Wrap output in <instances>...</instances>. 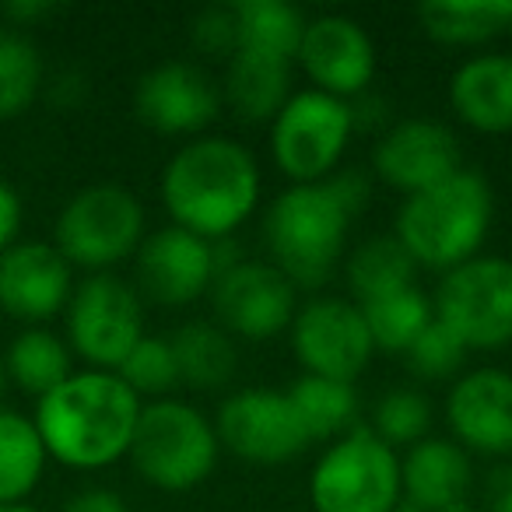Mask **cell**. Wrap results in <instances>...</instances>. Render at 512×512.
Listing matches in <instances>:
<instances>
[{
    "label": "cell",
    "instance_id": "cell-39",
    "mask_svg": "<svg viewBox=\"0 0 512 512\" xmlns=\"http://www.w3.org/2000/svg\"><path fill=\"white\" fill-rule=\"evenodd\" d=\"M351 106V123H355V134H372V127H379V134L386 130V102L376 99L372 92L358 95Z\"/></svg>",
    "mask_w": 512,
    "mask_h": 512
},
{
    "label": "cell",
    "instance_id": "cell-18",
    "mask_svg": "<svg viewBox=\"0 0 512 512\" xmlns=\"http://www.w3.org/2000/svg\"><path fill=\"white\" fill-rule=\"evenodd\" d=\"M137 295L151 306L179 309L193 306L211 292L218 278L214 242L197 239L176 225L155 228L144 235L141 249L134 256Z\"/></svg>",
    "mask_w": 512,
    "mask_h": 512
},
{
    "label": "cell",
    "instance_id": "cell-27",
    "mask_svg": "<svg viewBox=\"0 0 512 512\" xmlns=\"http://www.w3.org/2000/svg\"><path fill=\"white\" fill-rule=\"evenodd\" d=\"M46 446L29 414L0 407V505H25L46 474Z\"/></svg>",
    "mask_w": 512,
    "mask_h": 512
},
{
    "label": "cell",
    "instance_id": "cell-29",
    "mask_svg": "<svg viewBox=\"0 0 512 512\" xmlns=\"http://www.w3.org/2000/svg\"><path fill=\"white\" fill-rule=\"evenodd\" d=\"M235 18H239V50L295 64L306 29V15L299 8L285 0H235Z\"/></svg>",
    "mask_w": 512,
    "mask_h": 512
},
{
    "label": "cell",
    "instance_id": "cell-6",
    "mask_svg": "<svg viewBox=\"0 0 512 512\" xmlns=\"http://www.w3.org/2000/svg\"><path fill=\"white\" fill-rule=\"evenodd\" d=\"M144 235V207L134 190L120 183H92L60 207L53 246L74 271L113 274V267L134 260Z\"/></svg>",
    "mask_w": 512,
    "mask_h": 512
},
{
    "label": "cell",
    "instance_id": "cell-40",
    "mask_svg": "<svg viewBox=\"0 0 512 512\" xmlns=\"http://www.w3.org/2000/svg\"><path fill=\"white\" fill-rule=\"evenodd\" d=\"M85 92H88L85 78H81V74H74V71H64L57 78V85L50 88V99L57 102L60 109H74L81 99H85Z\"/></svg>",
    "mask_w": 512,
    "mask_h": 512
},
{
    "label": "cell",
    "instance_id": "cell-33",
    "mask_svg": "<svg viewBox=\"0 0 512 512\" xmlns=\"http://www.w3.org/2000/svg\"><path fill=\"white\" fill-rule=\"evenodd\" d=\"M116 376H120L141 400H165L179 386V365H176V355H172L169 337L144 334L141 341L134 344V351L123 358Z\"/></svg>",
    "mask_w": 512,
    "mask_h": 512
},
{
    "label": "cell",
    "instance_id": "cell-19",
    "mask_svg": "<svg viewBox=\"0 0 512 512\" xmlns=\"http://www.w3.org/2000/svg\"><path fill=\"white\" fill-rule=\"evenodd\" d=\"M74 285V267L53 242L18 239L0 253V309L25 327H46L64 316Z\"/></svg>",
    "mask_w": 512,
    "mask_h": 512
},
{
    "label": "cell",
    "instance_id": "cell-38",
    "mask_svg": "<svg viewBox=\"0 0 512 512\" xmlns=\"http://www.w3.org/2000/svg\"><path fill=\"white\" fill-rule=\"evenodd\" d=\"M60 512H130L127 498L113 488H81L64 502Z\"/></svg>",
    "mask_w": 512,
    "mask_h": 512
},
{
    "label": "cell",
    "instance_id": "cell-11",
    "mask_svg": "<svg viewBox=\"0 0 512 512\" xmlns=\"http://www.w3.org/2000/svg\"><path fill=\"white\" fill-rule=\"evenodd\" d=\"M211 421L221 449L253 467L299 460L313 446L288 393L274 386H246L228 393Z\"/></svg>",
    "mask_w": 512,
    "mask_h": 512
},
{
    "label": "cell",
    "instance_id": "cell-42",
    "mask_svg": "<svg viewBox=\"0 0 512 512\" xmlns=\"http://www.w3.org/2000/svg\"><path fill=\"white\" fill-rule=\"evenodd\" d=\"M8 369H4V351H0V407H4V393H8Z\"/></svg>",
    "mask_w": 512,
    "mask_h": 512
},
{
    "label": "cell",
    "instance_id": "cell-17",
    "mask_svg": "<svg viewBox=\"0 0 512 512\" xmlns=\"http://www.w3.org/2000/svg\"><path fill=\"white\" fill-rule=\"evenodd\" d=\"M134 113L162 137H204L221 113V85L190 60H165L134 88Z\"/></svg>",
    "mask_w": 512,
    "mask_h": 512
},
{
    "label": "cell",
    "instance_id": "cell-15",
    "mask_svg": "<svg viewBox=\"0 0 512 512\" xmlns=\"http://www.w3.org/2000/svg\"><path fill=\"white\" fill-rule=\"evenodd\" d=\"M449 439L470 456L512 460V372L484 365L463 369L442 404Z\"/></svg>",
    "mask_w": 512,
    "mask_h": 512
},
{
    "label": "cell",
    "instance_id": "cell-32",
    "mask_svg": "<svg viewBox=\"0 0 512 512\" xmlns=\"http://www.w3.org/2000/svg\"><path fill=\"white\" fill-rule=\"evenodd\" d=\"M432 400L414 386H393L376 400L369 432L390 449H411L432 435Z\"/></svg>",
    "mask_w": 512,
    "mask_h": 512
},
{
    "label": "cell",
    "instance_id": "cell-2",
    "mask_svg": "<svg viewBox=\"0 0 512 512\" xmlns=\"http://www.w3.org/2000/svg\"><path fill=\"white\" fill-rule=\"evenodd\" d=\"M162 204L176 228L225 242L260 207V165L253 151L221 134L186 141L162 169Z\"/></svg>",
    "mask_w": 512,
    "mask_h": 512
},
{
    "label": "cell",
    "instance_id": "cell-23",
    "mask_svg": "<svg viewBox=\"0 0 512 512\" xmlns=\"http://www.w3.org/2000/svg\"><path fill=\"white\" fill-rule=\"evenodd\" d=\"M418 25L432 43L474 50L512 29V0H425Z\"/></svg>",
    "mask_w": 512,
    "mask_h": 512
},
{
    "label": "cell",
    "instance_id": "cell-44",
    "mask_svg": "<svg viewBox=\"0 0 512 512\" xmlns=\"http://www.w3.org/2000/svg\"><path fill=\"white\" fill-rule=\"evenodd\" d=\"M509 32H512V29H509Z\"/></svg>",
    "mask_w": 512,
    "mask_h": 512
},
{
    "label": "cell",
    "instance_id": "cell-10",
    "mask_svg": "<svg viewBox=\"0 0 512 512\" xmlns=\"http://www.w3.org/2000/svg\"><path fill=\"white\" fill-rule=\"evenodd\" d=\"M435 320L446 323L467 351H502L512 344V260L474 256L442 274L432 295Z\"/></svg>",
    "mask_w": 512,
    "mask_h": 512
},
{
    "label": "cell",
    "instance_id": "cell-1",
    "mask_svg": "<svg viewBox=\"0 0 512 512\" xmlns=\"http://www.w3.org/2000/svg\"><path fill=\"white\" fill-rule=\"evenodd\" d=\"M369 204V179L337 169L323 183L288 186L264 211L267 260L295 288H320L334 278L348 249L351 225Z\"/></svg>",
    "mask_w": 512,
    "mask_h": 512
},
{
    "label": "cell",
    "instance_id": "cell-13",
    "mask_svg": "<svg viewBox=\"0 0 512 512\" xmlns=\"http://www.w3.org/2000/svg\"><path fill=\"white\" fill-rule=\"evenodd\" d=\"M292 351L306 376L355 383L369 369L376 344L362 309L341 295H316L292 320Z\"/></svg>",
    "mask_w": 512,
    "mask_h": 512
},
{
    "label": "cell",
    "instance_id": "cell-12",
    "mask_svg": "<svg viewBox=\"0 0 512 512\" xmlns=\"http://www.w3.org/2000/svg\"><path fill=\"white\" fill-rule=\"evenodd\" d=\"M211 306L218 327L239 341H271L292 327L299 313V288L271 264L239 256L232 267L218 271L211 285Z\"/></svg>",
    "mask_w": 512,
    "mask_h": 512
},
{
    "label": "cell",
    "instance_id": "cell-16",
    "mask_svg": "<svg viewBox=\"0 0 512 512\" xmlns=\"http://www.w3.org/2000/svg\"><path fill=\"white\" fill-rule=\"evenodd\" d=\"M463 169V148L453 127L425 116L390 123L372 144V172L383 186L414 197Z\"/></svg>",
    "mask_w": 512,
    "mask_h": 512
},
{
    "label": "cell",
    "instance_id": "cell-25",
    "mask_svg": "<svg viewBox=\"0 0 512 512\" xmlns=\"http://www.w3.org/2000/svg\"><path fill=\"white\" fill-rule=\"evenodd\" d=\"M418 264L411 260L397 235H372V239L358 242L344 260V278L351 288V302L365 306L383 295L404 292V288L418 285Z\"/></svg>",
    "mask_w": 512,
    "mask_h": 512
},
{
    "label": "cell",
    "instance_id": "cell-41",
    "mask_svg": "<svg viewBox=\"0 0 512 512\" xmlns=\"http://www.w3.org/2000/svg\"><path fill=\"white\" fill-rule=\"evenodd\" d=\"M488 512H512V491H505L495 505H488Z\"/></svg>",
    "mask_w": 512,
    "mask_h": 512
},
{
    "label": "cell",
    "instance_id": "cell-37",
    "mask_svg": "<svg viewBox=\"0 0 512 512\" xmlns=\"http://www.w3.org/2000/svg\"><path fill=\"white\" fill-rule=\"evenodd\" d=\"M57 11H60L57 0H11V4L0 8V15H4V22H8L11 29L25 32V29H32V25H43L46 18H53Z\"/></svg>",
    "mask_w": 512,
    "mask_h": 512
},
{
    "label": "cell",
    "instance_id": "cell-26",
    "mask_svg": "<svg viewBox=\"0 0 512 512\" xmlns=\"http://www.w3.org/2000/svg\"><path fill=\"white\" fill-rule=\"evenodd\" d=\"M4 369H8V383L18 386L29 397H46L57 390L64 379L74 372V355L60 334L50 327H22L11 344L4 348Z\"/></svg>",
    "mask_w": 512,
    "mask_h": 512
},
{
    "label": "cell",
    "instance_id": "cell-14",
    "mask_svg": "<svg viewBox=\"0 0 512 512\" xmlns=\"http://www.w3.org/2000/svg\"><path fill=\"white\" fill-rule=\"evenodd\" d=\"M295 64L309 78V88L330 99L355 102L376 81V43L369 29L348 15L306 18Z\"/></svg>",
    "mask_w": 512,
    "mask_h": 512
},
{
    "label": "cell",
    "instance_id": "cell-3",
    "mask_svg": "<svg viewBox=\"0 0 512 512\" xmlns=\"http://www.w3.org/2000/svg\"><path fill=\"white\" fill-rule=\"evenodd\" d=\"M144 400L116 372L81 369L36 400L46 456L71 470H102L130 453Z\"/></svg>",
    "mask_w": 512,
    "mask_h": 512
},
{
    "label": "cell",
    "instance_id": "cell-8",
    "mask_svg": "<svg viewBox=\"0 0 512 512\" xmlns=\"http://www.w3.org/2000/svg\"><path fill=\"white\" fill-rule=\"evenodd\" d=\"M351 137L355 123L348 102L302 88L271 120V158L292 186L323 183L341 169Z\"/></svg>",
    "mask_w": 512,
    "mask_h": 512
},
{
    "label": "cell",
    "instance_id": "cell-20",
    "mask_svg": "<svg viewBox=\"0 0 512 512\" xmlns=\"http://www.w3.org/2000/svg\"><path fill=\"white\" fill-rule=\"evenodd\" d=\"M400 505L418 512H449L467 505L474 488V460L453 439L428 435L400 456Z\"/></svg>",
    "mask_w": 512,
    "mask_h": 512
},
{
    "label": "cell",
    "instance_id": "cell-5",
    "mask_svg": "<svg viewBox=\"0 0 512 512\" xmlns=\"http://www.w3.org/2000/svg\"><path fill=\"white\" fill-rule=\"evenodd\" d=\"M221 442L214 421L186 400H148L134 428L127 460L158 491H193L214 474Z\"/></svg>",
    "mask_w": 512,
    "mask_h": 512
},
{
    "label": "cell",
    "instance_id": "cell-4",
    "mask_svg": "<svg viewBox=\"0 0 512 512\" xmlns=\"http://www.w3.org/2000/svg\"><path fill=\"white\" fill-rule=\"evenodd\" d=\"M495 218L491 183L474 169H460L432 190L404 197L393 235L411 253L418 271L449 274L453 267L481 256Z\"/></svg>",
    "mask_w": 512,
    "mask_h": 512
},
{
    "label": "cell",
    "instance_id": "cell-35",
    "mask_svg": "<svg viewBox=\"0 0 512 512\" xmlns=\"http://www.w3.org/2000/svg\"><path fill=\"white\" fill-rule=\"evenodd\" d=\"M190 39L204 57H225L232 60L239 50V18H235V0L228 4H211L197 11L190 25Z\"/></svg>",
    "mask_w": 512,
    "mask_h": 512
},
{
    "label": "cell",
    "instance_id": "cell-28",
    "mask_svg": "<svg viewBox=\"0 0 512 512\" xmlns=\"http://www.w3.org/2000/svg\"><path fill=\"white\" fill-rule=\"evenodd\" d=\"M288 400H292L295 414H299L302 428H306L309 442H337L358 428V390L355 383H341V379H323L306 376L302 372L292 386H288Z\"/></svg>",
    "mask_w": 512,
    "mask_h": 512
},
{
    "label": "cell",
    "instance_id": "cell-24",
    "mask_svg": "<svg viewBox=\"0 0 512 512\" xmlns=\"http://www.w3.org/2000/svg\"><path fill=\"white\" fill-rule=\"evenodd\" d=\"M172 355L179 365V386L190 390H225L239 369V348L235 341L211 320H190L169 334Z\"/></svg>",
    "mask_w": 512,
    "mask_h": 512
},
{
    "label": "cell",
    "instance_id": "cell-34",
    "mask_svg": "<svg viewBox=\"0 0 512 512\" xmlns=\"http://www.w3.org/2000/svg\"><path fill=\"white\" fill-rule=\"evenodd\" d=\"M407 365L418 379L425 383H442V379H456L467 365L470 351L460 344V337L446 327V323L432 320L421 330L418 341L407 348Z\"/></svg>",
    "mask_w": 512,
    "mask_h": 512
},
{
    "label": "cell",
    "instance_id": "cell-21",
    "mask_svg": "<svg viewBox=\"0 0 512 512\" xmlns=\"http://www.w3.org/2000/svg\"><path fill=\"white\" fill-rule=\"evenodd\" d=\"M449 109L463 127L512 137V53H477L449 78Z\"/></svg>",
    "mask_w": 512,
    "mask_h": 512
},
{
    "label": "cell",
    "instance_id": "cell-43",
    "mask_svg": "<svg viewBox=\"0 0 512 512\" xmlns=\"http://www.w3.org/2000/svg\"><path fill=\"white\" fill-rule=\"evenodd\" d=\"M0 512H39V509L25 502V505H0Z\"/></svg>",
    "mask_w": 512,
    "mask_h": 512
},
{
    "label": "cell",
    "instance_id": "cell-7",
    "mask_svg": "<svg viewBox=\"0 0 512 512\" xmlns=\"http://www.w3.org/2000/svg\"><path fill=\"white\" fill-rule=\"evenodd\" d=\"M400 498V453L379 442L369 425L330 442L309 474L313 512H397Z\"/></svg>",
    "mask_w": 512,
    "mask_h": 512
},
{
    "label": "cell",
    "instance_id": "cell-9",
    "mask_svg": "<svg viewBox=\"0 0 512 512\" xmlns=\"http://www.w3.org/2000/svg\"><path fill=\"white\" fill-rule=\"evenodd\" d=\"M64 341L74 358L99 372H116L144 337V299L116 274H88L64 309Z\"/></svg>",
    "mask_w": 512,
    "mask_h": 512
},
{
    "label": "cell",
    "instance_id": "cell-30",
    "mask_svg": "<svg viewBox=\"0 0 512 512\" xmlns=\"http://www.w3.org/2000/svg\"><path fill=\"white\" fill-rule=\"evenodd\" d=\"M358 309H362L365 327H369V337H372V344H376V351H386V355H407V348L418 341L421 330L435 320L432 295L421 285L383 295V299L365 302V306H358Z\"/></svg>",
    "mask_w": 512,
    "mask_h": 512
},
{
    "label": "cell",
    "instance_id": "cell-36",
    "mask_svg": "<svg viewBox=\"0 0 512 512\" xmlns=\"http://www.w3.org/2000/svg\"><path fill=\"white\" fill-rule=\"evenodd\" d=\"M22 218H25V204L18 197V190L0 179V253L11 249L18 242V232H22Z\"/></svg>",
    "mask_w": 512,
    "mask_h": 512
},
{
    "label": "cell",
    "instance_id": "cell-31",
    "mask_svg": "<svg viewBox=\"0 0 512 512\" xmlns=\"http://www.w3.org/2000/svg\"><path fill=\"white\" fill-rule=\"evenodd\" d=\"M46 88L43 53L32 36L0 25V123L18 120Z\"/></svg>",
    "mask_w": 512,
    "mask_h": 512
},
{
    "label": "cell",
    "instance_id": "cell-22",
    "mask_svg": "<svg viewBox=\"0 0 512 512\" xmlns=\"http://www.w3.org/2000/svg\"><path fill=\"white\" fill-rule=\"evenodd\" d=\"M292 60L239 50L221 78V106L246 123H271L292 99Z\"/></svg>",
    "mask_w": 512,
    "mask_h": 512
}]
</instances>
